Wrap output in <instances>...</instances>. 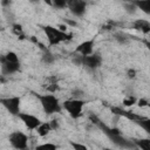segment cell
<instances>
[{"instance_id": "1", "label": "cell", "mask_w": 150, "mask_h": 150, "mask_svg": "<svg viewBox=\"0 0 150 150\" xmlns=\"http://www.w3.org/2000/svg\"><path fill=\"white\" fill-rule=\"evenodd\" d=\"M41 28H42V32L45 33V35L47 38V42H48L49 47H54V46H57L62 42L70 41L73 38L71 33L63 32L59 27H55L52 25H45V26H41Z\"/></svg>"}, {"instance_id": "2", "label": "cell", "mask_w": 150, "mask_h": 150, "mask_svg": "<svg viewBox=\"0 0 150 150\" xmlns=\"http://www.w3.org/2000/svg\"><path fill=\"white\" fill-rule=\"evenodd\" d=\"M40 105L43 110V112L48 116L54 115V114H59L61 112L62 108V103L60 102L59 97H56L54 94L52 93H46V94H39L36 95Z\"/></svg>"}, {"instance_id": "3", "label": "cell", "mask_w": 150, "mask_h": 150, "mask_svg": "<svg viewBox=\"0 0 150 150\" xmlns=\"http://www.w3.org/2000/svg\"><path fill=\"white\" fill-rule=\"evenodd\" d=\"M86 105V101L82 100V98H75V97H71V98H67L62 102V108L63 110L67 111V114L76 120L79 117L82 116V112H83V108Z\"/></svg>"}, {"instance_id": "4", "label": "cell", "mask_w": 150, "mask_h": 150, "mask_svg": "<svg viewBox=\"0 0 150 150\" xmlns=\"http://www.w3.org/2000/svg\"><path fill=\"white\" fill-rule=\"evenodd\" d=\"M74 62H76L77 64L80 66H83L90 70H95L97 68H100L102 66V62H103V59L100 54L97 53H93L90 55H87V56H77L76 60L74 59L73 60Z\"/></svg>"}, {"instance_id": "5", "label": "cell", "mask_w": 150, "mask_h": 150, "mask_svg": "<svg viewBox=\"0 0 150 150\" xmlns=\"http://www.w3.org/2000/svg\"><path fill=\"white\" fill-rule=\"evenodd\" d=\"M28 141H29V138L23 131L15 130L8 135V143L15 150H27Z\"/></svg>"}, {"instance_id": "6", "label": "cell", "mask_w": 150, "mask_h": 150, "mask_svg": "<svg viewBox=\"0 0 150 150\" xmlns=\"http://www.w3.org/2000/svg\"><path fill=\"white\" fill-rule=\"evenodd\" d=\"M4 108L13 116H18L21 112V97L20 96H8L1 97L0 100Z\"/></svg>"}, {"instance_id": "7", "label": "cell", "mask_w": 150, "mask_h": 150, "mask_svg": "<svg viewBox=\"0 0 150 150\" xmlns=\"http://www.w3.org/2000/svg\"><path fill=\"white\" fill-rule=\"evenodd\" d=\"M21 123L28 129V130H36L39 128V125L42 123V121L36 116V115H33L30 112H26V111H21L18 116H16Z\"/></svg>"}, {"instance_id": "8", "label": "cell", "mask_w": 150, "mask_h": 150, "mask_svg": "<svg viewBox=\"0 0 150 150\" xmlns=\"http://www.w3.org/2000/svg\"><path fill=\"white\" fill-rule=\"evenodd\" d=\"M67 8L70 11V13L74 16L81 18V16H83L86 14L87 2L86 1H82V0H69Z\"/></svg>"}, {"instance_id": "9", "label": "cell", "mask_w": 150, "mask_h": 150, "mask_svg": "<svg viewBox=\"0 0 150 150\" xmlns=\"http://www.w3.org/2000/svg\"><path fill=\"white\" fill-rule=\"evenodd\" d=\"M94 47H95V39L94 38L87 39L76 46L75 53L80 56H87L94 53Z\"/></svg>"}, {"instance_id": "10", "label": "cell", "mask_w": 150, "mask_h": 150, "mask_svg": "<svg viewBox=\"0 0 150 150\" xmlns=\"http://www.w3.org/2000/svg\"><path fill=\"white\" fill-rule=\"evenodd\" d=\"M20 62H9L1 57V71L4 75H13L20 70Z\"/></svg>"}, {"instance_id": "11", "label": "cell", "mask_w": 150, "mask_h": 150, "mask_svg": "<svg viewBox=\"0 0 150 150\" xmlns=\"http://www.w3.org/2000/svg\"><path fill=\"white\" fill-rule=\"evenodd\" d=\"M132 28L143 33L144 35L150 34V21L146 19H136L132 22Z\"/></svg>"}, {"instance_id": "12", "label": "cell", "mask_w": 150, "mask_h": 150, "mask_svg": "<svg viewBox=\"0 0 150 150\" xmlns=\"http://www.w3.org/2000/svg\"><path fill=\"white\" fill-rule=\"evenodd\" d=\"M35 131H36V134H38L40 137H46V136H48V135L53 131V127H52L50 121H46V122L42 121V123L39 125V128H38Z\"/></svg>"}, {"instance_id": "13", "label": "cell", "mask_w": 150, "mask_h": 150, "mask_svg": "<svg viewBox=\"0 0 150 150\" xmlns=\"http://www.w3.org/2000/svg\"><path fill=\"white\" fill-rule=\"evenodd\" d=\"M134 144L139 150H150V137H143L134 139Z\"/></svg>"}, {"instance_id": "14", "label": "cell", "mask_w": 150, "mask_h": 150, "mask_svg": "<svg viewBox=\"0 0 150 150\" xmlns=\"http://www.w3.org/2000/svg\"><path fill=\"white\" fill-rule=\"evenodd\" d=\"M134 5L137 9H141L144 14L150 15V0H141V1H134Z\"/></svg>"}, {"instance_id": "15", "label": "cell", "mask_w": 150, "mask_h": 150, "mask_svg": "<svg viewBox=\"0 0 150 150\" xmlns=\"http://www.w3.org/2000/svg\"><path fill=\"white\" fill-rule=\"evenodd\" d=\"M59 146L52 142H45L35 146V150H57Z\"/></svg>"}, {"instance_id": "16", "label": "cell", "mask_w": 150, "mask_h": 150, "mask_svg": "<svg viewBox=\"0 0 150 150\" xmlns=\"http://www.w3.org/2000/svg\"><path fill=\"white\" fill-rule=\"evenodd\" d=\"M136 123L150 136V118H141V120H137Z\"/></svg>"}, {"instance_id": "17", "label": "cell", "mask_w": 150, "mask_h": 150, "mask_svg": "<svg viewBox=\"0 0 150 150\" xmlns=\"http://www.w3.org/2000/svg\"><path fill=\"white\" fill-rule=\"evenodd\" d=\"M1 57H4L6 61H9V62H20L18 54H16L15 52H12V50L7 52V53H6L5 55H2Z\"/></svg>"}, {"instance_id": "18", "label": "cell", "mask_w": 150, "mask_h": 150, "mask_svg": "<svg viewBox=\"0 0 150 150\" xmlns=\"http://www.w3.org/2000/svg\"><path fill=\"white\" fill-rule=\"evenodd\" d=\"M137 100H138V98H136L135 96L128 95V96H125V97L123 98V101H122V104H123L124 107H132V105L137 104Z\"/></svg>"}, {"instance_id": "19", "label": "cell", "mask_w": 150, "mask_h": 150, "mask_svg": "<svg viewBox=\"0 0 150 150\" xmlns=\"http://www.w3.org/2000/svg\"><path fill=\"white\" fill-rule=\"evenodd\" d=\"M70 146L73 148V150H89L88 146L84 144V143H81V142H75V141H70L69 142Z\"/></svg>"}, {"instance_id": "20", "label": "cell", "mask_w": 150, "mask_h": 150, "mask_svg": "<svg viewBox=\"0 0 150 150\" xmlns=\"http://www.w3.org/2000/svg\"><path fill=\"white\" fill-rule=\"evenodd\" d=\"M53 5H54L56 8L62 9V8L68 7V1H66V0H55V1L53 2Z\"/></svg>"}, {"instance_id": "21", "label": "cell", "mask_w": 150, "mask_h": 150, "mask_svg": "<svg viewBox=\"0 0 150 150\" xmlns=\"http://www.w3.org/2000/svg\"><path fill=\"white\" fill-rule=\"evenodd\" d=\"M125 6V9H127V12L128 13H135L136 12V6L134 5V2H129V4H127V5H124Z\"/></svg>"}, {"instance_id": "22", "label": "cell", "mask_w": 150, "mask_h": 150, "mask_svg": "<svg viewBox=\"0 0 150 150\" xmlns=\"http://www.w3.org/2000/svg\"><path fill=\"white\" fill-rule=\"evenodd\" d=\"M13 32L19 36V35H21L22 34V27H21V25H18V23H14L13 25Z\"/></svg>"}, {"instance_id": "23", "label": "cell", "mask_w": 150, "mask_h": 150, "mask_svg": "<svg viewBox=\"0 0 150 150\" xmlns=\"http://www.w3.org/2000/svg\"><path fill=\"white\" fill-rule=\"evenodd\" d=\"M43 61L47 62V63H50V62L54 61V56H53L50 53H46V54L43 55Z\"/></svg>"}, {"instance_id": "24", "label": "cell", "mask_w": 150, "mask_h": 150, "mask_svg": "<svg viewBox=\"0 0 150 150\" xmlns=\"http://www.w3.org/2000/svg\"><path fill=\"white\" fill-rule=\"evenodd\" d=\"M149 101L148 100H145V98H138L137 100V105L138 107H146V105H149Z\"/></svg>"}, {"instance_id": "25", "label": "cell", "mask_w": 150, "mask_h": 150, "mask_svg": "<svg viewBox=\"0 0 150 150\" xmlns=\"http://www.w3.org/2000/svg\"><path fill=\"white\" fill-rule=\"evenodd\" d=\"M127 75H128L129 79H134V77L136 76V70H135V69H128Z\"/></svg>"}, {"instance_id": "26", "label": "cell", "mask_w": 150, "mask_h": 150, "mask_svg": "<svg viewBox=\"0 0 150 150\" xmlns=\"http://www.w3.org/2000/svg\"><path fill=\"white\" fill-rule=\"evenodd\" d=\"M50 123H52L53 130H56V129L59 128V123H57V121H55V120H52V121H50Z\"/></svg>"}, {"instance_id": "27", "label": "cell", "mask_w": 150, "mask_h": 150, "mask_svg": "<svg viewBox=\"0 0 150 150\" xmlns=\"http://www.w3.org/2000/svg\"><path fill=\"white\" fill-rule=\"evenodd\" d=\"M143 42H144V45H145L146 49H148V50L150 52V39H149V40H144Z\"/></svg>"}, {"instance_id": "28", "label": "cell", "mask_w": 150, "mask_h": 150, "mask_svg": "<svg viewBox=\"0 0 150 150\" xmlns=\"http://www.w3.org/2000/svg\"><path fill=\"white\" fill-rule=\"evenodd\" d=\"M103 150H112V149H110V148H104Z\"/></svg>"}]
</instances>
